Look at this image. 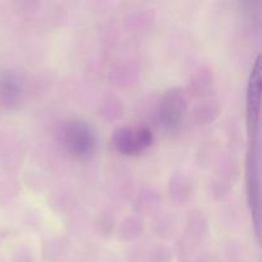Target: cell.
<instances>
[{
	"mask_svg": "<svg viewBox=\"0 0 262 262\" xmlns=\"http://www.w3.org/2000/svg\"><path fill=\"white\" fill-rule=\"evenodd\" d=\"M61 140L67 151L76 158H87L95 148L96 138L91 128L83 122L72 120L63 127Z\"/></svg>",
	"mask_w": 262,
	"mask_h": 262,
	"instance_id": "6da1fadb",
	"label": "cell"
},
{
	"mask_svg": "<svg viewBox=\"0 0 262 262\" xmlns=\"http://www.w3.org/2000/svg\"><path fill=\"white\" fill-rule=\"evenodd\" d=\"M152 142V135L147 128L132 130L129 128L118 129L114 135V143L117 148L127 155H133L145 150Z\"/></svg>",
	"mask_w": 262,
	"mask_h": 262,
	"instance_id": "7a4b0ae2",
	"label": "cell"
},
{
	"mask_svg": "<svg viewBox=\"0 0 262 262\" xmlns=\"http://www.w3.org/2000/svg\"><path fill=\"white\" fill-rule=\"evenodd\" d=\"M184 109H186V105H184V100L182 99L181 95L169 92L164 100L163 110H161V118H163L164 124L166 127H173V125L178 124L183 117Z\"/></svg>",
	"mask_w": 262,
	"mask_h": 262,
	"instance_id": "3957f363",
	"label": "cell"
},
{
	"mask_svg": "<svg viewBox=\"0 0 262 262\" xmlns=\"http://www.w3.org/2000/svg\"><path fill=\"white\" fill-rule=\"evenodd\" d=\"M20 94V81L15 74L4 73L0 76V101L5 106H15L19 101Z\"/></svg>",
	"mask_w": 262,
	"mask_h": 262,
	"instance_id": "277c9868",
	"label": "cell"
}]
</instances>
